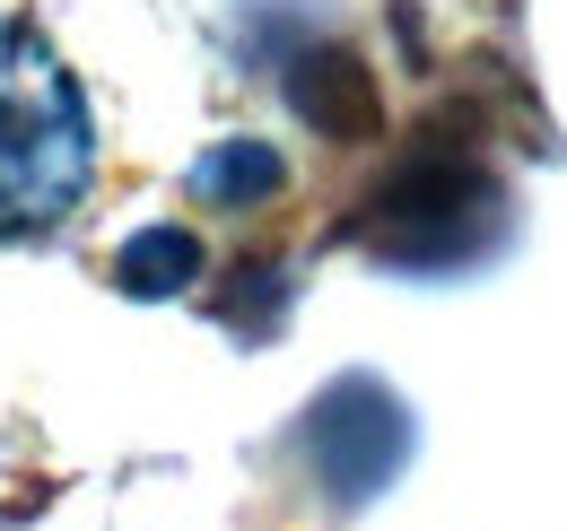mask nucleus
<instances>
[{"instance_id": "nucleus-4", "label": "nucleus", "mask_w": 567, "mask_h": 531, "mask_svg": "<svg viewBox=\"0 0 567 531\" xmlns=\"http://www.w3.org/2000/svg\"><path fill=\"white\" fill-rule=\"evenodd\" d=\"M288 105H297L323 139H367L375 123H384L375 70H367V53L341 44V35H315V44L288 62Z\"/></svg>"}, {"instance_id": "nucleus-3", "label": "nucleus", "mask_w": 567, "mask_h": 531, "mask_svg": "<svg viewBox=\"0 0 567 531\" xmlns=\"http://www.w3.org/2000/svg\"><path fill=\"white\" fill-rule=\"evenodd\" d=\"M402 454H411V409L384 393L375 375H341L332 393L306 409V470H315V488L341 514H358L367 497H384Z\"/></svg>"}, {"instance_id": "nucleus-6", "label": "nucleus", "mask_w": 567, "mask_h": 531, "mask_svg": "<svg viewBox=\"0 0 567 531\" xmlns=\"http://www.w3.org/2000/svg\"><path fill=\"white\" fill-rule=\"evenodd\" d=\"M193 279H202V236H184V227H141L114 253V288L123 296H175Z\"/></svg>"}, {"instance_id": "nucleus-1", "label": "nucleus", "mask_w": 567, "mask_h": 531, "mask_svg": "<svg viewBox=\"0 0 567 531\" xmlns=\"http://www.w3.org/2000/svg\"><path fill=\"white\" fill-rule=\"evenodd\" d=\"M87 166L96 123L79 79L27 18H0V236L53 227L87 192Z\"/></svg>"}, {"instance_id": "nucleus-2", "label": "nucleus", "mask_w": 567, "mask_h": 531, "mask_svg": "<svg viewBox=\"0 0 567 531\" xmlns=\"http://www.w3.org/2000/svg\"><path fill=\"white\" fill-rule=\"evenodd\" d=\"M506 236V184L497 166H481L472 148H454L445 132H427L358 209V244L393 270H454L481 262Z\"/></svg>"}, {"instance_id": "nucleus-5", "label": "nucleus", "mask_w": 567, "mask_h": 531, "mask_svg": "<svg viewBox=\"0 0 567 531\" xmlns=\"http://www.w3.org/2000/svg\"><path fill=\"white\" fill-rule=\"evenodd\" d=\"M280 184H288V166H280V148H262V139H227V148H210L193 166V192L210 209H262Z\"/></svg>"}]
</instances>
